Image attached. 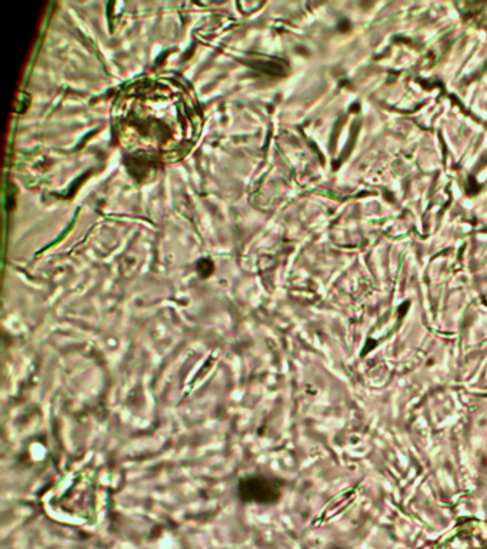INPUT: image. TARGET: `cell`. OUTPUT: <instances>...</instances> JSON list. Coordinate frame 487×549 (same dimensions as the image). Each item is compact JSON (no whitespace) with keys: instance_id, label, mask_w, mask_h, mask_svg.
Instances as JSON below:
<instances>
[{"instance_id":"obj_1","label":"cell","mask_w":487,"mask_h":549,"mask_svg":"<svg viewBox=\"0 0 487 549\" xmlns=\"http://www.w3.org/2000/svg\"><path fill=\"white\" fill-rule=\"evenodd\" d=\"M113 128L120 146L133 158L175 162L198 141L202 115L185 83L145 78L116 99Z\"/></svg>"},{"instance_id":"obj_2","label":"cell","mask_w":487,"mask_h":549,"mask_svg":"<svg viewBox=\"0 0 487 549\" xmlns=\"http://www.w3.org/2000/svg\"><path fill=\"white\" fill-rule=\"evenodd\" d=\"M282 482L269 474H250L238 481V497L245 504L272 505L282 497Z\"/></svg>"},{"instance_id":"obj_3","label":"cell","mask_w":487,"mask_h":549,"mask_svg":"<svg viewBox=\"0 0 487 549\" xmlns=\"http://www.w3.org/2000/svg\"><path fill=\"white\" fill-rule=\"evenodd\" d=\"M432 549H487V522L470 519L443 535Z\"/></svg>"}]
</instances>
